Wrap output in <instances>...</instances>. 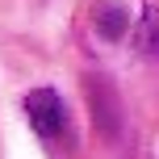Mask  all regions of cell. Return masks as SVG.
Masks as SVG:
<instances>
[{"label":"cell","instance_id":"obj_1","mask_svg":"<svg viewBox=\"0 0 159 159\" xmlns=\"http://www.w3.org/2000/svg\"><path fill=\"white\" fill-rule=\"evenodd\" d=\"M25 117L50 151H71V117H67V105L55 88H34L25 96Z\"/></svg>","mask_w":159,"mask_h":159},{"label":"cell","instance_id":"obj_2","mask_svg":"<svg viewBox=\"0 0 159 159\" xmlns=\"http://www.w3.org/2000/svg\"><path fill=\"white\" fill-rule=\"evenodd\" d=\"M88 96H92V117H96V126H101V134L109 138V143H117L121 138V101H117V92H113V84L105 75H92L88 80Z\"/></svg>","mask_w":159,"mask_h":159},{"label":"cell","instance_id":"obj_3","mask_svg":"<svg viewBox=\"0 0 159 159\" xmlns=\"http://www.w3.org/2000/svg\"><path fill=\"white\" fill-rule=\"evenodd\" d=\"M126 25H130V17H126V8H121V4H113V0L96 4V30H101L105 38H121Z\"/></svg>","mask_w":159,"mask_h":159}]
</instances>
